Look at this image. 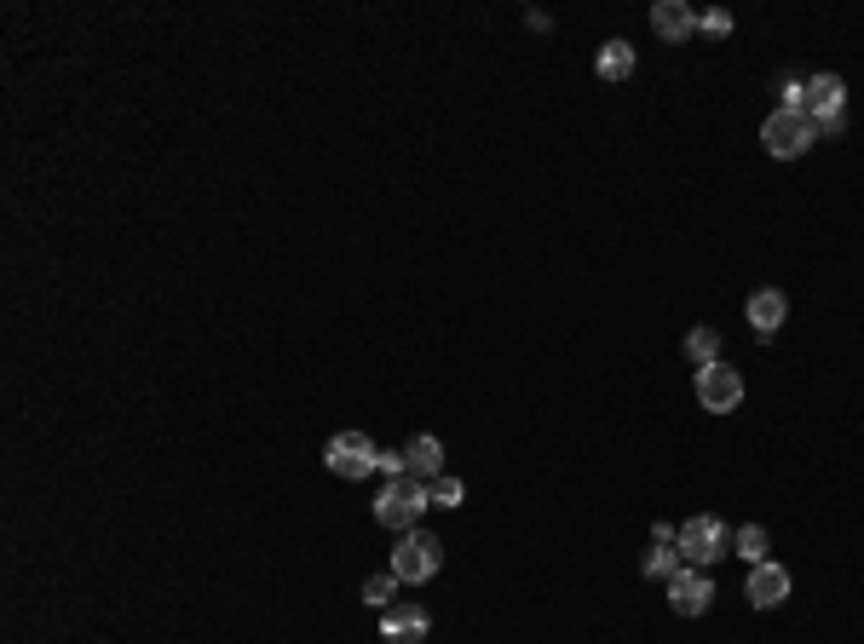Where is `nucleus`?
Instances as JSON below:
<instances>
[{
  "label": "nucleus",
  "instance_id": "obj_1",
  "mask_svg": "<svg viewBox=\"0 0 864 644\" xmlns=\"http://www.w3.org/2000/svg\"><path fill=\"white\" fill-rule=\"evenodd\" d=\"M444 564V541L439 535H426V529H410V535H397V547H392V575L404 587H421L432 582Z\"/></svg>",
  "mask_w": 864,
  "mask_h": 644
},
{
  "label": "nucleus",
  "instance_id": "obj_2",
  "mask_svg": "<svg viewBox=\"0 0 864 644\" xmlns=\"http://www.w3.org/2000/svg\"><path fill=\"white\" fill-rule=\"evenodd\" d=\"M760 145H767V156H778V161H795V156H807L818 145V127L802 110H773L767 121H760Z\"/></svg>",
  "mask_w": 864,
  "mask_h": 644
},
{
  "label": "nucleus",
  "instance_id": "obj_3",
  "mask_svg": "<svg viewBox=\"0 0 864 644\" xmlns=\"http://www.w3.org/2000/svg\"><path fill=\"white\" fill-rule=\"evenodd\" d=\"M426 484H415V478H392L386 489H381V501H375V518L392 529V535H410L415 524H421V513H426Z\"/></svg>",
  "mask_w": 864,
  "mask_h": 644
},
{
  "label": "nucleus",
  "instance_id": "obj_4",
  "mask_svg": "<svg viewBox=\"0 0 864 644\" xmlns=\"http://www.w3.org/2000/svg\"><path fill=\"white\" fill-rule=\"evenodd\" d=\"M323 466L335 472V478H352V484H363V478H370V472L381 466V449H375L363 432H341V437H328Z\"/></svg>",
  "mask_w": 864,
  "mask_h": 644
},
{
  "label": "nucleus",
  "instance_id": "obj_5",
  "mask_svg": "<svg viewBox=\"0 0 864 644\" xmlns=\"http://www.w3.org/2000/svg\"><path fill=\"white\" fill-rule=\"evenodd\" d=\"M680 558H686L691 569H709V564H720V558H726V524H720L715 513H697V518H686V524H680Z\"/></svg>",
  "mask_w": 864,
  "mask_h": 644
},
{
  "label": "nucleus",
  "instance_id": "obj_6",
  "mask_svg": "<svg viewBox=\"0 0 864 644\" xmlns=\"http://www.w3.org/2000/svg\"><path fill=\"white\" fill-rule=\"evenodd\" d=\"M697 403H704L709 415H733L744 403V375L726 357L709 363V368H697Z\"/></svg>",
  "mask_w": 864,
  "mask_h": 644
},
{
  "label": "nucleus",
  "instance_id": "obj_7",
  "mask_svg": "<svg viewBox=\"0 0 864 644\" xmlns=\"http://www.w3.org/2000/svg\"><path fill=\"white\" fill-rule=\"evenodd\" d=\"M709 598H715V582H709L704 569H691V564L669 582V610H675V616H704Z\"/></svg>",
  "mask_w": 864,
  "mask_h": 644
},
{
  "label": "nucleus",
  "instance_id": "obj_8",
  "mask_svg": "<svg viewBox=\"0 0 864 644\" xmlns=\"http://www.w3.org/2000/svg\"><path fill=\"white\" fill-rule=\"evenodd\" d=\"M426 627H432V622H426V610L410 604V598H397V604L381 610V633H386V644H421Z\"/></svg>",
  "mask_w": 864,
  "mask_h": 644
},
{
  "label": "nucleus",
  "instance_id": "obj_9",
  "mask_svg": "<svg viewBox=\"0 0 864 644\" xmlns=\"http://www.w3.org/2000/svg\"><path fill=\"white\" fill-rule=\"evenodd\" d=\"M784 598H789V569L773 564V558L755 564V569H749V604H755V610H778Z\"/></svg>",
  "mask_w": 864,
  "mask_h": 644
},
{
  "label": "nucleus",
  "instance_id": "obj_10",
  "mask_svg": "<svg viewBox=\"0 0 864 644\" xmlns=\"http://www.w3.org/2000/svg\"><path fill=\"white\" fill-rule=\"evenodd\" d=\"M784 317H789V299H784L778 288H760V294H749V328L760 334V340H773V334L784 328Z\"/></svg>",
  "mask_w": 864,
  "mask_h": 644
},
{
  "label": "nucleus",
  "instance_id": "obj_11",
  "mask_svg": "<svg viewBox=\"0 0 864 644\" xmlns=\"http://www.w3.org/2000/svg\"><path fill=\"white\" fill-rule=\"evenodd\" d=\"M847 110V81L842 76H813L807 81V116L824 121V116H842Z\"/></svg>",
  "mask_w": 864,
  "mask_h": 644
},
{
  "label": "nucleus",
  "instance_id": "obj_12",
  "mask_svg": "<svg viewBox=\"0 0 864 644\" xmlns=\"http://www.w3.org/2000/svg\"><path fill=\"white\" fill-rule=\"evenodd\" d=\"M651 29H657L662 41H675V47H680L691 29H697V12L686 7V0H657V7H651Z\"/></svg>",
  "mask_w": 864,
  "mask_h": 644
},
{
  "label": "nucleus",
  "instance_id": "obj_13",
  "mask_svg": "<svg viewBox=\"0 0 864 644\" xmlns=\"http://www.w3.org/2000/svg\"><path fill=\"white\" fill-rule=\"evenodd\" d=\"M404 466H410V478L415 484H432V478H444V444H439V437H415V444L404 449Z\"/></svg>",
  "mask_w": 864,
  "mask_h": 644
},
{
  "label": "nucleus",
  "instance_id": "obj_14",
  "mask_svg": "<svg viewBox=\"0 0 864 644\" xmlns=\"http://www.w3.org/2000/svg\"><path fill=\"white\" fill-rule=\"evenodd\" d=\"M593 70H600V81H628V76H635V47H628V41H606Z\"/></svg>",
  "mask_w": 864,
  "mask_h": 644
},
{
  "label": "nucleus",
  "instance_id": "obj_15",
  "mask_svg": "<svg viewBox=\"0 0 864 644\" xmlns=\"http://www.w3.org/2000/svg\"><path fill=\"white\" fill-rule=\"evenodd\" d=\"M767 547H773V535L767 529H760V524H744L738 535H733V553L755 569V564H767Z\"/></svg>",
  "mask_w": 864,
  "mask_h": 644
},
{
  "label": "nucleus",
  "instance_id": "obj_16",
  "mask_svg": "<svg viewBox=\"0 0 864 644\" xmlns=\"http://www.w3.org/2000/svg\"><path fill=\"white\" fill-rule=\"evenodd\" d=\"M686 357H691L697 368L720 363V334H715V328H691V334H686Z\"/></svg>",
  "mask_w": 864,
  "mask_h": 644
},
{
  "label": "nucleus",
  "instance_id": "obj_17",
  "mask_svg": "<svg viewBox=\"0 0 864 644\" xmlns=\"http://www.w3.org/2000/svg\"><path fill=\"white\" fill-rule=\"evenodd\" d=\"M397 587H404V582H397L392 569H381V575H370V582H363V604H370V610H386V604H397Z\"/></svg>",
  "mask_w": 864,
  "mask_h": 644
},
{
  "label": "nucleus",
  "instance_id": "obj_18",
  "mask_svg": "<svg viewBox=\"0 0 864 644\" xmlns=\"http://www.w3.org/2000/svg\"><path fill=\"white\" fill-rule=\"evenodd\" d=\"M640 569H646V575H657V582H675V575L686 569V558H680L675 547H651V553L640 558Z\"/></svg>",
  "mask_w": 864,
  "mask_h": 644
},
{
  "label": "nucleus",
  "instance_id": "obj_19",
  "mask_svg": "<svg viewBox=\"0 0 864 644\" xmlns=\"http://www.w3.org/2000/svg\"><path fill=\"white\" fill-rule=\"evenodd\" d=\"M461 495H468V489H461V478H450V472L426 484V501H432V506H444V513H450V506H461Z\"/></svg>",
  "mask_w": 864,
  "mask_h": 644
},
{
  "label": "nucleus",
  "instance_id": "obj_20",
  "mask_svg": "<svg viewBox=\"0 0 864 644\" xmlns=\"http://www.w3.org/2000/svg\"><path fill=\"white\" fill-rule=\"evenodd\" d=\"M375 472H386V484H392V478H410L404 449H381V466H375Z\"/></svg>",
  "mask_w": 864,
  "mask_h": 644
},
{
  "label": "nucleus",
  "instance_id": "obj_21",
  "mask_svg": "<svg viewBox=\"0 0 864 644\" xmlns=\"http://www.w3.org/2000/svg\"><path fill=\"white\" fill-rule=\"evenodd\" d=\"M697 23H704V29H709V36H733V12H704V18H697Z\"/></svg>",
  "mask_w": 864,
  "mask_h": 644
},
{
  "label": "nucleus",
  "instance_id": "obj_22",
  "mask_svg": "<svg viewBox=\"0 0 864 644\" xmlns=\"http://www.w3.org/2000/svg\"><path fill=\"white\" fill-rule=\"evenodd\" d=\"M813 127H818V139H836V132L847 127V110H842V116H824V121H813Z\"/></svg>",
  "mask_w": 864,
  "mask_h": 644
}]
</instances>
